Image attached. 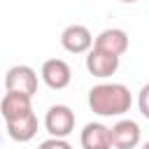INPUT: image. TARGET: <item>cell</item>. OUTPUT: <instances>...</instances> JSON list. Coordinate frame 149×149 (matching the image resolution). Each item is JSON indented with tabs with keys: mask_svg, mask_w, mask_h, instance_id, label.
<instances>
[{
	"mask_svg": "<svg viewBox=\"0 0 149 149\" xmlns=\"http://www.w3.org/2000/svg\"><path fill=\"white\" fill-rule=\"evenodd\" d=\"M121 2H137V0H121Z\"/></svg>",
	"mask_w": 149,
	"mask_h": 149,
	"instance_id": "15",
	"label": "cell"
},
{
	"mask_svg": "<svg viewBox=\"0 0 149 149\" xmlns=\"http://www.w3.org/2000/svg\"><path fill=\"white\" fill-rule=\"evenodd\" d=\"M133 95L126 84H95L88 91V107L98 116H121L130 112Z\"/></svg>",
	"mask_w": 149,
	"mask_h": 149,
	"instance_id": "1",
	"label": "cell"
},
{
	"mask_svg": "<svg viewBox=\"0 0 149 149\" xmlns=\"http://www.w3.org/2000/svg\"><path fill=\"white\" fill-rule=\"evenodd\" d=\"M40 77H42V81H44L49 88L63 91V88L72 81V70H70V65H68L63 58H49V61L42 63Z\"/></svg>",
	"mask_w": 149,
	"mask_h": 149,
	"instance_id": "5",
	"label": "cell"
},
{
	"mask_svg": "<svg viewBox=\"0 0 149 149\" xmlns=\"http://www.w3.org/2000/svg\"><path fill=\"white\" fill-rule=\"evenodd\" d=\"M5 123H7V133L14 142H30L37 135V126H40L35 112H30L26 116H19L14 121H5Z\"/></svg>",
	"mask_w": 149,
	"mask_h": 149,
	"instance_id": "11",
	"label": "cell"
},
{
	"mask_svg": "<svg viewBox=\"0 0 149 149\" xmlns=\"http://www.w3.org/2000/svg\"><path fill=\"white\" fill-rule=\"evenodd\" d=\"M37 149H72V147H70V142L63 140V137H49V140L40 142Z\"/></svg>",
	"mask_w": 149,
	"mask_h": 149,
	"instance_id": "13",
	"label": "cell"
},
{
	"mask_svg": "<svg viewBox=\"0 0 149 149\" xmlns=\"http://www.w3.org/2000/svg\"><path fill=\"white\" fill-rule=\"evenodd\" d=\"M86 70L98 79H107L119 70V56H112L107 51H100V49L91 47L86 51Z\"/></svg>",
	"mask_w": 149,
	"mask_h": 149,
	"instance_id": "7",
	"label": "cell"
},
{
	"mask_svg": "<svg viewBox=\"0 0 149 149\" xmlns=\"http://www.w3.org/2000/svg\"><path fill=\"white\" fill-rule=\"evenodd\" d=\"M61 47L68 54H86L93 47V35L86 26L81 23H72L68 28H63L61 33Z\"/></svg>",
	"mask_w": 149,
	"mask_h": 149,
	"instance_id": "6",
	"label": "cell"
},
{
	"mask_svg": "<svg viewBox=\"0 0 149 149\" xmlns=\"http://www.w3.org/2000/svg\"><path fill=\"white\" fill-rule=\"evenodd\" d=\"M142 149H149V140H147V142H144V144H142Z\"/></svg>",
	"mask_w": 149,
	"mask_h": 149,
	"instance_id": "14",
	"label": "cell"
},
{
	"mask_svg": "<svg viewBox=\"0 0 149 149\" xmlns=\"http://www.w3.org/2000/svg\"><path fill=\"white\" fill-rule=\"evenodd\" d=\"M140 137H142V130L133 119H119L109 128V142L114 149H135L140 144Z\"/></svg>",
	"mask_w": 149,
	"mask_h": 149,
	"instance_id": "4",
	"label": "cell"
},
{
	"mask_svg": "<svg viewBox=\"0 0 149 149\" xmlns=\"http://www.w3.org/2000/svg\"><path fill=\"white\" fill-rule=\"evenodd\" d=\"M81 149H112L109 142V128L100 121H91L84 126L81 135H79Z\"/></svg>",
	"mask_w": 149,
	"mask_h": 149,
	"instance_id": "10",
	"label": "cell"
},
{
	"mask_svg": "<svg viewBox=\"0 0 149 149\" xmlns=\"http://www.w3.org/2000/svg\"><path fill=\"white\" fill-rule=\"evenodd\" d=\"M33 98L23 95V93H5V98L0 100V114L5 121H14L19 116H26L33 112Z\"/></svg>",
	"mask_w": 149,
	"mask_h": 149,
	"instance_id": "9",
	"label": "cell"
},
{
	"mask_svg": "<svg viewBox=\"0 0 149 149\" xmlns=\"http://www.w3.org/2000/svg\"><path fill=\"white\" fill-rule=\"evenodd\" d=\"M137 107H140V114L144 116V119H149V81L140 88V93H137Z\"/></svg>",
	"mask_w": 149,
	"mask_h": 149,
	"instance_id": "12",
	"label": "cell"
},
{
	"mask_svg": "<svg viewBox=\"0 0 149 149\" xmlns=\"http://www.w3.org/2000/svg\"><path fill=\"white\" fill-rule=\"evenodd\" d=\"M74 112L68 105H51L44 116V128L51 137H68L74 130Z\"/></svg>",
	"mask_w": 149,
	"mask_h": 149,
	"instance_id": "3",
	"label": "cell"
},
{
	"mask_svg": "<svg viewBox=\"0 0 149 149\" xmlns=\"http://www.w3.org/2000/svg\"><path fill=\"white\" fill-rule=\"evenodd\" d=\"M93 47L100 49V51H107L112 56H121V54L128 51V33L121 30V28H105L93 40Z\"/></svg>",
	"mask_w": 149,
	"mask_h": 149,
	"instance_id": "8",
	"label": "cell"
},
{
	"mask_svg": "<svg viewBox=\"0 0 149 149\" xmlns=\"http://www.w3.org/2000/svg\"><path fill=\"white\" fill-rule=\"evenodd\" d=\"M5 88L9 93H23L33 98L37 93V72L30 65H12L5 72Z\"/></svg>",
	"mask_w": 149,
	"mask_h": 149,
	"instance_id": "2",
	"label": "cell"
},
{
	"mask_svg": "<svg viewBox=\"0 0 149 149\" xmlns=\"http://www.w3.org/2000/svg\"><path fill=\"white\" fill-rule=\"evenodd\" d=\"M0 142H2V137H0Z\"/></svg>",
	"mask_w": 149,
	"mask_h": 149,
	"instance_id": "16",
	"label": "cell"
}]
</instances>
